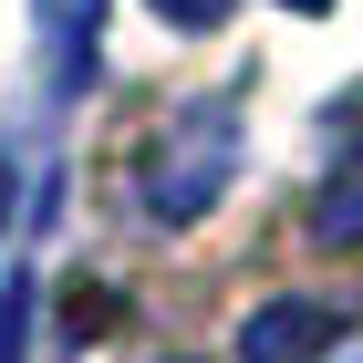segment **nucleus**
Here are the masks:
<instances>
[{"label": "nucleus", "instance_id": "f257e3e1", "mask_svg": "<svg viewBox=\"0 0 363 363\" xmlns=\"http://www.w3.org/2000/svg\"><path fill=\"white\" fill-rule=\"evenodd\" d=\"M239 177V94H187V104L156 114V135L135 145V208L156 228L208 218Z\"/></svg>", "mask_w": 363, "mask_h": 363}, {"label": "nucleus", "instance_id": "7ed1b4c3", "mask_svg": "<svg viewBox=\"0 0 363 363\" xmlns=\"http://www.w3.org/2000/svg\"><path fill=\"white\" fill-rule=\"evenodd\" d=\"M311 239H333V250H353V239H363V156H342L333 187L311 197Z\"/></svg>", "mask_w": 363, "mask_h": 363}, {"label": "nucleus", "instance_id": "0eeeda50", "mask_svg": "<svg viewBox=\"0 0 363 363\" xmlns=\"http://www.w3.org/2000/svg\"><path fill=\"white\" fill-rule=\"evenodd\" d=\"M167 363H187V353H167Z\"/></svg>", "mask_w": 363, "mask_h": 363}, {"label": "nucleus", "instance_id": "f03ea898", "mask_svg": "<svg viewBox=\"0 0 363 363\" xmlns=\"http://www.w3.org/2000/svg\"><path fill=\"white\" fill-rule=\"evenodd\" d=\"M342 333L333 301H270L250 311V333H239V363H322V342Z\"/></svg>", "mask_w": 363, "mask_h": 363}, {"label": "nucleus", "instance_id": "20e7f679", "mask_svg": "<svg viewBox=\"0 0 363 363\" xmlns=\"http://www.w3.org/2000/svg\"><path fill=\"white\" fill-rule=\"evenodd\" d=\"M21 333H31V280L0 291V363H21Z\"/></svg>", "mask_w": 363, "mask_h": 363}, {"label": "nucleus", "instance_id": "423d86ee", "mask_svg": "<svg viewBox=\"0 0 363 363\" xmlns=\"http://www.w3.org/2000/svg\"><path fill=\"white\" fill-rule=\"evenodd\" d=\"M280 11H333V0H280Z\"/></svg>", "mask_w": 363, "mask_h": 363}, {"label": "nucleus", "instance_id": "39448f33", "mask_svg": "<svg viewBox=\"0 0 363 363\" xmlns=\"http://www.w3.org/2000/svg\"><path fill=\"white\" fill-rule=\"evenodd\" d=\"M156 21H177V31H218L228 21V0H145Z\"/></svg>", "mask_w": 363, "mask_h": 363}]
</instances>
